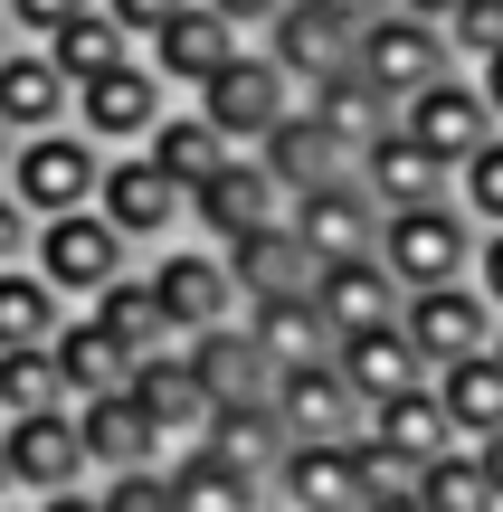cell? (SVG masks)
<instances>
[{
	"instance_id": "obj_30",
	"label": "cell",
	"mask_w": 503,
	"mask_h": 512,
	"mask_svg": "<svg viewBox=\"0 0 503 512\" xmlns=\"http://www.w3.org/2000/svg\"><path fill=\"white\" fill-rule=\"evenodd\" d=\"M133 389H143L152 418H162V446H171V437H200L209 408H219V399H209V380H200V361H190V342L162 351V361H143V370H133Z\"/></svg>"
},
{
	"instance_id": "obj_31",
	"label": "cell",
	"mask_w": 503,
	"mask_h": 512,
	"mask_svg": "<svg viewBox=\"0 0 503 512\" xmlns=\"http://www.w3.org/2000/svg\"><path fill=\"white\" fill-rule=\"evenodd\" d=\"M428 380H437V399H447V418H456L466 446H485L503 427V361H494V351H466V361L428 370Z\"/></svg>"
},
{
	"instance_id": "obj_2",
	"label": "cell",
	"mask_w": 503,
	"mask_h": 512,
	"mask_svg": "<svg viewBox=\"0 0 503 512\" xmlns=\"http://www.w3.org/2000/svg\"><path fill=\"white\" fill-rule=\"evenodd\" d=\"M447 67H456L447 29H437V19H418V10H380V19H361V29H352V76H361L390 114L409 105L418 86H437Z\"/></svg>"
},
{
	"instance_id": "obj_52",
	"label": "cell",
	"mask_w": 503,
	"mask_h": 512,
	"mask_svg": "<svg viewBox=\"0 0 503 512\" xmlns=\"http://www.w3.org/2000/svg\"><path fill=\"white\" fill-rule=\"evenodd\" d=\"M390 10H418V19H437V29H447V19L466 10V0H390Z\"/></svg>"
},
{
	"instance_id": "obj_20",
	"label": "cell",
	"mask_w": 503,
	"mask_h": 512,
	"mask_svg": "<svg viewBox=\"0 0 503 512\" xmlns=\"http://www.w3.org/2000/svg\"><path fill=\"white\" fill-rule=\"evenodd\" d=\"M304 294H314V313L333 323V342H342V332H380V323H399V275L380 266V247H361V256H323Z\"/></svg>"
},
{
	"instance_id": "obj_4",
	"label": "cell",
	"mask_w": 503,
	"mask_h": 512,
	"mask_svg": "<svg viewBox=\"0 0 503 512\" xmlns=\"http://www.w3.org/2000/svg\"><path fill=\"white\" fill-rule=\"evenodd\" d=\"M475 238H485V228H475L456 200H418V209H390V219H380V266L399 275V294L466 285L475 275Z\"/></svg>"
},
{
	"instance_id": "obj_48",
	"label": "cell",
	"mask_w": 503,
	"mask_h": 512,
	"mask_svg": "<svg viewBox=\"0 0 503 512\" xmlns=\"http://www.w3.org/2000/svg\"><path fill=\"white\" fill-rule=\"evenodd\" d=\"M361 512H428V503H418V475H409V484H371Z\"/></svg>"
},
{
	"instance_id": "obj_40",
	"label": "cell",
	"mask_w": 503,
	"mask_h": 512,
	"mask_svg": "<svg viewBox=\"0 0 503 512\" xmlns=\"http://www.w3.org/2000/svg\"><path fill=\"white\" fill-rule=\"evenodd\" d=\"M456 209H466L475 228H503V133L456 162Z\"/></svg>"
},
{
	"instance_id": "obj_5",
	"label": "cell",
	"mask_w": 503,
	"mask_h": 512,
	"mask_svg": "<svg viewBox=\"0 0 503 512\" xmlns=\"http://www.w3.org/2000/svg\"><path fill=\"white\" fill-rule=\"evenodd\" d=\"M181 105H200V114H209V124H219V133H228V152H257V143H266V133H276V124H285V114H295V76H285V67H276V57H266V48H257V38H247V48H238V57H228V67H219V76H209V86H200V95H181Z\"/></svg>"
},
{
	"instance_id": "obj_46",
	"label": "cell",
	"mask_w": 503,
	"mask_h": 512,
	"mask_svg": "<svg viewBox=\"0 0 503 512\" xmlns=\"http://www.w3.org/2000/svg\"><path fill=\"white\" fill-rule=\"evenodd\" d=\"M29 238H38V219L0 190V266H29Z\"/></svg>"
},
{
	"instance_id": "obj_21",
	"label": "cell",
	"mask_w": 503,
	"mask_h": 512,
	"mask_svg": "<svg viewBox=\"0 0 503 512\" xmlns=\"http://www.w3.org/2000/svg\"><path fill=\"white\" fill-rule=\"evenodd\" d=\"M67 114H76V86L57 76V57L38 38H0V124H10V143L67 124Z\"/></svg>"
},
{
	"instance_id": "obj_19",
	"label": "cell",
	"mask_w": 503,
	"mask_h": 512,
	"mask_svg": "<svg viewBox=\"0 0 503 512\" xmlns=\"http://www.w3.org/2000/svg\"><path fill=\"white\" fill-rule=\"evenodd\" d=\"M352 181L380 200V219H390V209H418V200H456V171L437 162V152H418L409 133H399V114L352 152Z\"/></svg>"
},
{
	"instance_id": "obj_41",
	"label": "cell",
	"mask_w": 503,
	"mask_h": 512,
	"mask_svg": "<svg viewBox=\"0 0 503 512\" xmlns=\"http://www.w3.org/2000/svg\"><path fill=\"white\" fill-rule=\"evenodd\" d=\"M447 48H456V67H485L503 48V0H466V10L447 19Z\"/></svg>"
},
{
	"instance_id": "obj_3",
	"label": "cell",
	"mask_w": 503,
	"mask_h": 512,
	"mask_svg": "<svg viewBox=\"0 0 503 512\" xmlns=\"http://www.w3.org/2000/svg\"><path fill=\"white\" fill-rule=\"evenodd\" d=\"M95 219H105L133 256H152V247L190 238V190L171 181L152 152H105V181H95Z\"/></svg>"
},
{
	"instance_id": "obj_29",
	"label": "cell",
	"mask_w": 503,
	"mask_h": 512,
	"mask_svg": "<svg viewBox=\"0 0 503 512\" xmlns=\"http://www.w3.org/2000/svg\"><path fill=\"white\" fill-rule=\"evenodd\" d=\"M200 456L209 465H228V475H276V456H285V427L266 418V399H228V408H209V427H200Z\"/></svg>"
},
{
	"instance_id": "obj_54",
	"label": "cell",
	"mask_w": 503,
	"mask_h": 512,
	"mask_svg": "<svg viewBox=\"0 0 503 512\" xmlns=\"http://www.w3.org/2000/svg\"><path fill=\"white\" fill-rule=\"evenodd\" d=\"M0 503H29V494H19V484H10V446H0Z\"/></svg>"
},
{
	"instance_id": "obj_23",
	"label": "cell",
	"mask_w": 503,
	"mask_h": 512,
	"mask_svg": "<svg viewBox=\"0 0 503 512\" xmlns=\"http://www.w3.org/2000/svg\"><path fill=\"white\" fill-rule=\"evenodd\" d=\"M257 48L276 57L285 76H295V95L314 86V76H333V67H352V29H342L333 10H314V0H285L276 19L257 29Z\"/></svg>"
},
{
	"instance_id": "obj_13",
	"label": "cell",
	"mask_w": 503,
	"mask_h": 512,
	"mask_svg": "<svg viewBox=\"0 0 503 512\" xmlns=\"http://www.w3.org/2000/svg\"><path fill=\"white\" fill-rule=\"evenodd\" d=\"M276 219H285V190H276V171H266L257 152H228V162L190 190V238H209V247L247 238V228H276Z\"/></svg>"
},
{
	"instance_id": "obj_44",
	"label": "cell",
	"mask_w": 503,
	"mask_h": 512,
	"mask_svg": "<svg viewBox=\"0 0 503 512\" xmlns=\"http://www.w3.org/2000/svg\"><path fill=\"white\" fill-rule=\"evenodd\" d=\"M95 10H105V19H114V29H124V38H133V48H143V38H152V29H162V19H171V10H181V0H95Z\"/></svg>"
},
{
	"instance_id": "obj_55",
	"label": "cell",
	"mask_w": 503,
	"mask_h": 512,
	"mask_svg": "<svg viewBox=\"0 0 503 512\" xmlns=\"http://www.w3.org/2000/svg\"><path fill=\"white\" fill-rule=\"evenodd\" d=\"M0 171H10V124H0Z\"/></svg>"
},
{
	"instance_id": "obj_45",
	"label": "cell",
	"mask_w": 503,
	"mask_h": 512,
	"mask_svg": "<svg viewBox=\"0 0 503 512\" xmlns=\"http://www.w3.org/2000/svg\"><path fill=\"white\" fill-rule=\"evenodd\" d=\"M475 294H485L494 304V323H503V228H485V238H475V275H466Z\"/></svg>"
},
{
	"instance_id": "obj_51",
	"label": "cell",
	"mask_w": 503,
	"mask_h": 512,
	"mask_svg": "<svg viewBox=\"0 0 503 512\" xmlns=\"http://www.w3.org/2000/svg\"><path fill=\"white\" fill-rule=\"evenodd\" d=\"M38 512H105V503H95V484H76V494H48Z\"/></svg>"
},
{
	"instance_id": "obj_28",
	"label": "cell",
	"mask_w": 503,
	"mask_h": 512,
	"mask_svg": "<svg viewBox=\"0 0 503 512\" xmlns=\"http://www.w3.org/2000/svg\"><path fill=\"white\" fill-rule=\"evenodd\" d=\"M238 323H247V342L266 351V370H285V361H323L333 351V323L314 313V294H266V304H238Z\"/></svg>"
},
{
	"instance_id": "obj_50",
	"label": "cell",
	"mask_w": 503,
	"mask_h": 512,
	"mask_svg": "<svg viewBox=\"0 0 503 512\" xmlns=\"http://www.w3.org/2000/svg\"><path fill=\"white\" fill-rule=\"evenodd\" d=\"M314 10H333L342 29H361V19H380V10H390V0H314Z\"/></svg>"
},
{
	"instance_id": "obj_15",
	"label": "cell",
	"mask_w": 503,
	"mask_h": 512,
	"mask_svg": "<svg viewBox=\"0 0 503 512\" xmlns=\"http://www.w3.org/2000/svg\"><path fill=\"white\" fill-rule=\"evenodd\" d=\"M0 446H10V484L29 503L76 494L86 475V437H76V408H38V418H0Z\"/></svg>"
},
{
	"instance_id": "obj_37",
	"label": "cell",
	"mask_w": 503,
	"mask_h": 512,
	"mask_svg": "<svg viewBox=\"0 0 503 512\" xmlns=\"http://www.w3.org/2000/svg\"><path fill=\"white\" fill-rule=\"evenodd\" d=\"M38 48L57 57V76H67V86H86V76H105V67H124V57H143V48H133V38L114 29L105 10L67 19V29H57V38H38Z\"/></svg>"
},
{
	"instance_id": "obj_27",
	"label": "cell",
	"mask_w": 503,
	"mask_h": 512,
	"mask_svg": "<svg viewBox=\"0 0 503 512\" xmlns=\"http://www.w3.org/2000/svg\"><path fill=\"white\" fill-rule=\"evenodd\" d=\"M228 285H238V304H266V294H295V285H314V256L295 247V228H247V238H228Z\"/></svg>"
},
{
	"instance_id": "obj_24",
	"label": "cell",
	"mask_w": 503,
	"mask_h": 512,
	"mask_svg": "<svg viewBox=\"0 0 503 512\" xmlns=\"http://www.w3.org/2000/svg\"><path fill=\"white\" fill-rule=\"evenodd\" d=\"M333 370L352 380L361 418H371L380 399H399V389H418V380H428V361L409 351V332H399V323H380V332H342V342H333Z\"/></svg>"
},
{
	"instance_id": "obj_8",
	"label": "cell",
	"mask_w": 503,
	"mask_h": 512,
	"mask_svg": "<svg viewBox=\"0 0 503 512\" xmlns=\"http://www.w3.org/2000/svg\"><path fill=\"white\" fill-rule=\"evenodd\" d=\"M171 105H181V95H171L143 57H124V67H105V76L76 86V114H67V124L86 133V143H105V152H143L152 124H162Z\"/></svg>"
},
{
	"instance_id": "obj_35",
	"label": "cell",
	"mask_w": 503,
	"mask_h": 512,
	"mask_svg": "<svg viewBox=\"0 0 503 512\" xmlns=\"http://www.w3.org/2000/svg\"><path fill=\"white\" fill-rule=\"evenodd\" d=\"M143 152H152V162H162V171H171V181H181V190H200L209 171L228 162V133L209 124L200 105H171L162 124H152V143H143Z\"/></svg>"
},
{
	"instance_id": "obj_56",
	"label": "cell",
	"mask_w": 503,
	"mask_h": 512,
	"mask_svg": "<svg viewBox=\"0 0 503 512\" xmlns=\"http://www.w3.org/2000/svg\"><path fill=\"white\" fill-rule=\"evenodd\" d=\"M0 512H38V503H0Z\"/></svg>"
},
{
	"instance_id": "obj_39",
	"label": "cell",
	"mask_w": 503,
	"mask_h": 512,
	"mask_svg": "<svg viewBox=\"0 0 503 512\" xmlns=\"http://www.w3.org/2000/svg\"><path fill=\"white\" fill-rule=\"evenodd\" d=\"M418 503H428V512H503L494 475L475 465V446H466V456H447V465H428V475H418Z\"/></svg>"
},
{
	"instance_id": "obj_7",
	"label": "cell",
	"mask_w": 503,
	"mask_h": 512,
	"mask_svg": "<svg viewBox=\"0 0 503 512\" xmlns=\"http://www.w3.org/2000/svg\"><path fill=\"white\" fill-rule=\"evenodd\" d=\"M143 285L162 294V313H171V332H219V323H238V285H228V256L209 247V238H171V247H152L143 256Z\"/></svg>"
},
{
	"instance_id": "obj_16",
	"label": "cell",
	"mask_w": 503,
	"mask_h": 512,
	"mask_svg": "<svg viewBox=\"0 0 503 512\" xmlns=\"http://www.w3.org/2000/svg\"><path fill=\"white\" fill-rule=\"evenodd\" d=\"M266 418L285 427V446L295 437H361V399L333 370V351H323V361H285L276 380H266Z\"/></svg>"
},
{
	"instance_id": "obj_32",
	"label": "cell",
	"mask_w": 503,
	"mask_h": 512,
	"mask_svg": "<svg viewBox=\"0 0 503 512\" xmlns=\"http://www.w3.org/2000/svg\"><path fill=\"white\" fill-rule=\"evenodd\" d=\"M67 323V294L38 266H0V351H48Z\"/></svg>"
},
{
	"instance_id": "obj_43",
	"label": "cell",
	"mask_w": 503,
	"mask_h": 512,
	"mask_svg": "<svg viewBox=\"0 0 503 512\" xmlns=\"http://www.w3.org/2000/svg\"><path fill=\"white\" fill-rule=\"evenodd\" d=\"M95 503H105V512H181L162 475H105V484H95Z\"/></svg>"
},
{
	"instance_id": "obj_25",
	"label": "cell",
	"mask_w": 503,
	"mask_h": 512,
	"mask_svg": "<svg viewBox=\"0 0 503 512\" xmlns=\"http://www.w3.org/2000/svg\"><path fill=\"white\" fill-rule=\"evenodd\" d=\"M152 475L171 484V503H181V512H276L257 475H228V465H209V456H200V437H171Z\"/></svg>"
},
{
	"instance_id": "obj_1",
	"label": "cell",
	"mask_w": 503,
	"mask_h": 512,
	"mask_svg": "<svg viewBox=\"0 0 503 512\" xmlns=\"http://www.w3.org/2000/svg\"><path fill=\"white\" fill-rule=\"evenodd\" d=\"M95 181H105V143H86L76 124H48V133H19L10 143V190L29 219H67V209H95Z\"/></svg>"
},
{
	"instance_id": "obj_26",
	"label": "cell",
	"mask_w": 503,
	"mask_h": 512,
	"mask_svg": "<svg viewBox=\"0 0 503 512\" xmlns=\"http://www.w3.org/2000/svg\"><path fill=\"white\" fill-rule=\"evenodd\" d=\"M257 162L276 171V190L295 200V190H314V181H342V171H352V143H333V133L304 114V95H295V114H285V124L257 143Z\"/></svg>"
},
{
	"instance_id": "obj_36",
	"label": "cell",
	"mask_w": 503,
	"mask_h": 512,
	"mask_svg": "<svg viewBox=\"0 0 503 512\" xmlns=\"http://www.w3.org/2000/svg\"><path fill=\"white\" fill-rule=\"evenodd\" d=\"M304 114H314V124L333 133V143H352V152L371 143L380 124H390V105H380V95L361 86L352 67H333V76H314V86H304Z\"/></svg>"
},
{
	"instance_id": "obj_53",
	"label": "cell",
	"mask_w": 503,
	"mask_h": 512,
	"mask_svg": "<svg viewBox=\"0 0 503 512\" xmlns=\"http://www.w3.org/2000/svg\"><path fill=\"white\" fill-rule=\"evenodd\" d=\"M475 465H485V475H494V494H503V427H494L485 446H475Z\"/></svg>"
},
{
	"instance_id": "obj_14",
	"label": "cell",
	"mask_w": 503,
	"mask_h": 512,
	"mask_svg": "<svg viewBox=\"0 0 503 512\" xmlns=\"http://www.w3.org/2000/svg\"><path fill=\"white\" fill-rule=\"evenodd\" d=\"M238 48H247V38H238V19H219L209 0H181V10H171L162 29L143 38V67L162 76L171 95H200V86H209V76H219Z\"/></svg>"
},
{
	"instance_id": "obj_34",
	"label": "cell",
	"mask_w": 503,
	"mask_h": 512,
	"mask_svg": "<svg viewBox=\"0 0 503 512\" xmlns=\"http://www.w3.org/2000/svg\"><path fill=\"white\" fill-rule=\"evenodd\" d=\"M48 361H57V380H67V408H76V399H95V389H124V380H133V361L86 323V313H67V323H57Z\"/></svg>"
},
{
	"instance_id": "obj_12",
	"label": "cell",
	"mask_w": 503,
	"mask_h": 512,
	"mask_svg": "<svg viewBox=\"0 0 503 512\" xmlns=\"http://www.w3.org/2000/svg\"><path fill=\"white\" fill-rule=\"evenodd\" d=\"M399 332H409V351L428 370H447V361H466V351H494V304L475 285H418V294H399Z\"/></svg>"
},
{
	"instance_id": "obj_42",
	"label": "cell",
	"mask_w": 503,
	"mask_h": 512,
	"mask_svg": "<svg viewBox=\"0 0 503 512\" xmlns=\"http://www.w3.org/2000/svg\"><path fill=\"white\" fill-rule=\"evenodd\" d=\"M95 0H0V19H10V38H57L67 19H86Z\"/></svg>"
},
{
	"instance_id": "obj_22",
	"label": "cell",
	"mask_w": 503,
	"mask_h": 512,
	"mask_svg": "<svg viewBox=\"0 0 503 512\" xmlns=\"http://www.w3.org/2000/svg\"><path fill=\"white\" fill-rule=\"evenodd\" d=\"M76 313H86V323L105 332V342L124 351L133 370H143V361H162V351H181V332H171V313H162V294L143 285V266H133V275H114V285L95 294V304H76Z\"/></svg>"
},
{
	"instance_id": "obj_18",
	"label": "cell",
	"mask_w": 503,
	"mask_h": 512,
	"mask_svg": "<svg viewBox=\"0 0 503 512\" xmlns=\"http://www.w3.org/2000/svg\"><path fill=\"white\" fill-rule=\"evenodd\" d=\"M361 437H371L390 465H409V475H428V465L466 456V437H456V418H447V399H437V380H418V389H399V399H380L371 418H361Z\"/></svg>"
},
{
	"instance_id": "obj_38",
	"label": "cell",
	"mask_w": 503,
	"mask_h": 512,
	"mask_svg": "<svg viewBox=\"0 0 503 512\" xmlns=\"http://www.w3.org/2000/svg\"><path fill=\"white\" fill-rule=\"evenodd\" d=\"M38 408H67L57 361L48 351H0V418H38Z\"/></svg>"
},
{
	"instance_id": "obj_17",
	"label": "cell",
	"mask_w": 503,
	"mask_h": 512,
	"mask_svg": "<svg viewBox=\"0 0 503 512\" xmlns=\"http://www.w3.org/2000/svg\"><path fill=\"white\" fill-rule=\"evenodd\" d=\"M285 228H295V247L314 256H361V247H380V200L342 171V181H314V190H295L285 200Z\"/></svg>"
},
{
	"instance_id": "obj_58",
	"label": "cell",
	"mask_w": 503,
	"mask_h": 512,
	"mask_svg": "<svg viewBox=\"0 0 503 512\" xmlns=\"http://www.w3.org/2000/svg\"><path fill=\"white\" fill-rule=\"evenodd\" d=\"M0 38H10V19H0Z\"/></svg>"
},
{
	"instance_id": "obj_57",
	"label": "cell",
	"mask_w": 503,
	"mask_h": 512,
	"mask_svg": "<svg viewBox=\"0 0 503 512\" xmlns=\"http://www.w3.org/2000/svg\"><path fill=\"white\" fill-rule=\"evenodd\" d=\"M494 361H503V332H494Z\"/></svg>"
},
{
	"instance_id": "obj_10",
	"label": "cell",
	"mask_w": 503,
	"mask_h": 512,
	"mask_svg": "<svg viewBox=\"0 0 503 512\" xmlns=\"http://www.w3.org/2000/svg\"><path fill=\"white\" fill-rule=\"evenodd\" d=\"M371 475H361V446L352 437H295L266 475V503L276 512H361Z\"/></svg>"
},
{
	"instance_id": "obj_11",
	"label": "cell",
	"mask_w": 503,
	"mask_h": 512,
	"mask_svg": "<svg viewBox=\"0 0 503 512\" xmlns=\"http://www.w3.org/2000/svg\"><path fill=\"white\" fill-rule=\"evenodd\" d=\"M399 133H409L418 152H437V162L456 171V162H466L475 143H494L503 124H494V105H485V86H475L466 67H447V76H437V86H418L409 105H399Z\"/></svg>"
},
{
	"instance_id": "obj_33",
	"label": "cell",
	"mask_w": 503,
	"mask_h": 512,
	"mask_svg": "<svg viewBox=\"0 0 503 512\" xmlns=\"http://www.w3.org/2000/svg\"><path fill=\"white\" fill-rule=\"evenodd\" d=\"M190 361H200V380H209V399H266V351L247 342V323H219V332H190Z\"/></svg>"
},
{
	"instance_id": "obj_6",
	"label": "cell",
	"mask_w": 503,
	"mask_h": 512,
	"mask_svg": "<svg viewBox=\"0 0 503 512\" xmlns=\"http://www.w3.org/2000/svg\"><path fill=\"white\" fill-rule=\"evenodd\" d=\"M29 266L48 275L57 294H67V313L76 304H95V294L114 285V275H133L143 256H133L124 238H114L95 209H67V219H38V238H29Z\"/></svg>"
},
{
	"instance_id": "obj_47",
	"label": "cell",
	"mask_w": 503,
	"mask_h": 512,
	"mask_svg": "<svg viewBox=\"0 0 503 512\" xmlns=\"http://www.w3.org/2000/svg\"><path fill=\"white\" fill-rule=\"evenodd\" d=\"M209 10H219V19H238V38H257V29H266V19H276V10H285V0H209Z\"/></svg>"
},
{
	"instance_id": "obj_9",
	"label": "cell",
	"mask_w": 503,
	"mask_h": 512,
	"mask_svg": "<svg viewBox=\"0 0 503 512\" xmlns=\"http://www.w3.org/2000/svg\"><path fill=\"white\" fill-rule=\"evenodd\" d=\"M76 437H86V475H152L162 465V418H152L143 389H95V399H76Z\"/></svg>"
},
{
	"instance_id": "obj_49",
	"label": "cell",
	"mask_w": 503,
	"mask_h": 512,
	"mask_svg": "<svg viewBox=\"0 0 503 512\" xmlns=\"http://www.w3.org/2000/svg\"><path fill=\"white\" fill-rule=\"evenodd\" d=\"M466 76H475V86H485V105H494V124H503V48L485 57V67H466Z\"/></svg>"
}]
</instances>
